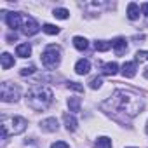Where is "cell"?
Masks as SVG:
<instances>
[{
	"mask_svg": "<svg viewBox=\"0 0 148 148\" xmlns=\"http://www.w3.org/2000/svg\"><path fill=\"white\" fill-rule=\"evenodd\" d=\"M40 129L45 131V132H56V131H58V120H56L54 117L45 119V120L40 122Z\"/></svg>",
	"mask_w": 148,
	"mask_h": 148,
	"instance_id": "obj_9",
	"label": "cell"
},
{
	"mask_svg": "<svg viewBox=\"0 0 148 148\" xmlns=\"http://www.w3.org/2000/svg\"><path fill=\"white\" fill-rule=\"evenodd\" d=\"M127 18H129L131 21H134V19L139 18V5H138V4L131 2V4L127 5Z\"/></svg>",
	"mask_w": 148,
	"mask_h": 148,
	"instance_id": "obj_13",
	"label": "cell"
},
{
	"mask_svg": "<svg viewBox=\"0 0 148 148\" xmlns=\"http://www.w3.org/2000/svg\"><path fill=\"white\" fill-rule=\"evenodd\" d=\"M59 54H61L59 45H54V44L47 45L45 51L42 52V64H44L47 70L58 68V66H59V61H61V56H59Z\"/></svg>",
	"mask_w": 148,
	"mask_h": 148,
	"instance_id": "obj_4",
	"label": "cell"
},
{
	"mask_svg": "<svg viewBox=\"0 0 148 148\" xmlns=\"http://www.w3.org/2000/svg\"><path fill=\"white\" fill-rule=\"evenodd\" d=\"M68 87L73 89V91H77V92H82L84 91V86H80L79 82H68Z\"/></svg>",
	"mask_w": 148,
	"mask_h": 148,
	"instance_id": "obj_25",
	"label": "cell"
},
{
	"mask_svg": "<svg viewBox=\"0 0 148 148\" xmlns=\"http://www.w3.org/2000/svg\"><path fill=\"white\" fill-rule=\"evenodd\" d=\"M146 134H148V122H146Z\"/></svg>",
	"mask_w": 148,
	"mask_h": 148,
	"instance_id": "obj_31",
	"label": "cell"
},
{
	"mask_svg": "<svg viewBox=\"0 0 148 148\" xmlns=\"http://www.w3.org/2000/svg\"><path fill=\"white\" fill-rule=\"evenodd\" d=\"M141 11H143L145 16H148V4H143V5H141Z\"/></svg>",
	"mask_w": 148,
	"mask_h": 148,
	"instance_id": "obj_29",
	"label": "cell"
},
{
	"mask_svg": "<svg viewBox=\"0 0 148 148\" xmlns=\"http://www.w3.org/2000/svg\"><path fill=\"white\" fill-rule=\"evenodd\" d=\"M122 75L127 77V79H132V77L136 75V63H134V61L124 63V66H122Z\"/></svg>",
	"mask_w": 148,
	"mask_h": 148,
	"instance_id": "obj_11",
	"label": "cell"
},
{
	"mask_svg": "<svg viewBox=\"0 0 148 148\" xmlns=\"http://www.w3.org/2000/svg\"><path fill=\"white\" fill-rule=\"evenodd\" d=\"M136 61H148V51H138L136 52Z\"/></svg>",
	"mask_w": 148,
	"mask_h": 148,
	"instance_id": "obj_24",
	"label": "cell"
},
{
	"mask_svg": "<svg viewBox=\"0 0 148 148\" xmlns=\"http://www.w3.org/2000/svg\"><path fill=\"white\" fill-rule=\"evenodd\" d=\"M19 94H21V89L18 84H12V82H4L2 87H0V96H2V101L5 103H14L19 99Z\"/></svg>",
	"mask_w": 148,
	"mask_h": 148,
	"instance_id": "obj_5",
	"label": "cell"
},
{
	"mask_svg": "<svg viewBox=\"0 0 148 148\" xmlns=\"http://www.w3.org/2000/svg\"><path fill=\"white\" fill-rule=\"evenodd\" d=\"M42 30H44L47 35H58V33H59V28H58V26H54V25H49V23H47V25H44V28H42Z\"/></svg>",
	"mask_w": 148,
	"mask_h": 148,
	"instance_id": "obj_22",
	"label": "cell"
},
{
	"mask_svg": "<svg viewBox=\"0 0 148 148\" xmlns=\"http://www.w3.org/2000/svg\"><path fill=\"white\" fill-rule=\"evenodd\" d=\"M89 70H91L89 59H79V61H77V64H75L77 75H86V73H89Z\"/></svg>",
	"mask_w": 148,
	"mask_h": 148,
	"instance_id": "obj_10",
	"label": "cell"
},
{
	"mask_svg": "<svg viewBox=\"0 0 148 148\" xmlns=\"http://www.w3.org/2000/svg\"><path fill=\"white\" fill-rule=\"evenodd\" d=\"M143 108V101L141 98H138L136 94H131L127 91H115L112 94V98L108 101H105L101 105V110L106 112H113V113H125L127 117H136Z\"/></svg>",
	"mask_w": 148,
	"mask_h": 148,
	"instance_id": "obj_1",
	"label": "cell"
},
{
	"mask_svg": "<svg viewBox=\"0 0 148 148\" xmlns=\"http://www.w3.org/2000/svg\"><path fill=\"white\" fill-rule=\"evenodd\" d=\"M52 16H54V18H58V19H66V18L70 16V12H68L66 9H54Z\"/></svg>",
	"mask_w": 148,
	"mask_h": 148,
	"instance_id": "obj_21",
	"label": "cell"
},
{
	"mask_svg": "<svg viewBox=\"0 0 148 148\" xmlns=\"http://www.w3.org/2000/svg\"><path fill=\"white\" fill-rule=\"evenodd\" d=\"M73 45L79 51H86L87 49V40L84 37H73Z\"/></svg>",
	"mask_w": 148,
	"mask_h": 148,
	"instance_id": "obj_18",
	"label": "cell"
},
{
	"mask_svg": "<svg viewBox=\"0 0 148 148\" xmlns=\"http://www.w3.org/2000/svg\"><path fill=\"white\" fill-rule=\"evenodd\" d=\"M110 47H112V42H106V40H98V42L94 44V49H96V51H101V52L108 51Z\"/></svg>",
	"mask_w": 148,
	"mask_h": 148,
	"instance_id": "obj_20",
	"label": "cell"
},
{
	"mask_svg": "<svg viewBox=\"0 0 148 148\" xmlns=\"http://www.w3.org/2000/svg\"><path fill=\"white\" fill-rule=\"evenodd\" d=\"M33 71H35V66L32 64V66H25V68H23V70H21L19 73H21V75H23V77H26V75H32V73H33Z\"/></svg>",
	"mask_w": 148,
	"mask_h": 148,
	"instance_id": "obj_26",
	"label": "cell"
},
{
	"mask_svg": "<svg viewBox=\"0 0 148 148\" xmlns=\"http://www.w3.org/2000/svg\"><path fill=\"white\" fill-rule=\"evenodd\" d=\"M63 120H64V125H66L68 132H73V131L77 129V120H75V117H73V115L64 113V115H63Z\"/></svg>",
	"mask_w": 148,
	"mask_h": 148,
	"instance_id": "obj_12",
	"label": "cell"
},
{
	"mask_svg": "<svg viewBox=\"0 0 148 148\" xmlns=\"http://www.w3.org/2000/svg\"><path fill=\"white\" fill-rule=\"evenodd\" d=\"M51 148H70V146H68V143H64V141H56V143L51 145Z\"/></svg>",
	"mask_w": 148,
	"mask_h": 148,
	"instance_id": "obj_27",
	"label": "cell"
},
{
	"mask_svg": "<svg viewBox=\"0 0 148 148\" xmlns=\"http://www.w3.org/2000/svg\"><path fill=\"white\" fill-rule=\"evenodd\" d=\"M38 30H40L38 23H37L33 18H30V16H25V23H23V33L30 37V35H35Z\"/></svg>",
	"mask_w": 148,
	"mask_h": 148,
	"instance_id": "obj_7",
	"label": "cell"
},
{
	"mask_svg": "<svg viewBox=\"0 0 148 148\" xmlns=\"http://www.w3.org/2000/svg\"><path fill=\"white\" fill-rule=\"evenodd\" d=\"M51 103H52V91L45 86H33L26 94V105L35 112L45 110Z\"/></svg>",
	"mask_w": 148,
	"mask_h": 148,
	"instance_id": "obj_2",
	"label": "cell"
},
{
	"mask_svg": "<svg viewBox=\"0 0 148 148\" xmlns=\"http://www.w3.org/2000/svg\"><path fill=\"white\" fill-rule=\"evenodd\" d=\"M143 75H145V77L148 79V68H145V73H143Z\"/></svg>",
	"mask_w": 148,
	"mask_h": 148,
	"instance_id": "obj_30",
	"label": "cell"
},
{
	"mask_svg": "<svg viewBox=\"0 0 148 148\" xmlns=\"http://www.w3.org/2000/svg\"><path fill=\"white\" fill-rule=\"evenodd\" d=\"M112 47L115 49V54H117V56H122V54L127 51V42H125V38L117 37L115 40H112Z\"/></svg>",
	"mask_w": 148,
	"mask_h": 148,
	"instance_id": "obj_8",
	"label": "cell"
},
{
	"mask_svg": "<svg viewBox=\"0 0 148 148\" xmlns=\"http://www.w3.org/2000/svg\"><path fill=\"white\" fill-rule=\"evenodd\" d=\"M30 54H32L30 44H19V45L16 47V56H19V58H28Z\"/></svg>",
	"mask_w": 148,
	"mask_h": 148,
	"instance_id": "obj_14",
	"label": "cell"
},
{
	"mask_svg": "<svg viewBox=\"0 0 148 148\" xmlns=\"http://www.w3.org/2000/svg\"><path fill=\"white\" fill-rule=\"evenodd\" d=\"M0 58H2V68H4V70H9L11 66H14V58H12L9 52H4Z\"/></svg>",
	"mask_w": 148,
	"mask_h": 148,
	"instance_id": "obj_15",
	"label": "cell"
},
{
	"mask_svg": "<svg viewBox=\"0 0 148 148\" xmlns=\"http://www.w3.org/2000/svg\"><path fill=\"white\" fill-rule=\"evenodd\" d=\"M117 71H119V64L117 63H106V64H103V73H105V75H115Z\"/></svg>",
	"mask_w": 148,
	"mask_h": 148,
	"instance_id": "obj_16",
	"label": "cell"
},
{
	"mask_svg": "<svg viewBox=\"0 0 148 148\" xmlns=\"http://www.w3.org/2000/svg\"><path fill=\"white\" fill-rule=\"evenodd\" d=\"M101 84H103V80H101L99 77H94V79L89 80V87H91V89H99Z\"/></svg>",
	"mask_w": 148,
	"mask_h": 148,
	"instance_id": "obj_23",
	"label": "cell"
},
{
	"mask_svg": "<svg viewBox=\"0 0 148 148\" xmlns=\"http://www.w3.org/2000/svg\"><path fill=\"white\" fill-rule=\"evenodd\" d=\"M16 38H18V35H16V32H14V33H9V35H7V40H9V42H14Z\"/></svg>",
	"mask_w": 148,
	"mask_h": 148,
	"instance_id": "obj_28",
	"label": "cell"
},
{
	"mask_svg": "<svg viewBox=\"0 0 148 148\" xmlns=\"http://www.w3.org/2000/svg\"><path fill=\"white\" fill-rule=\"evenodd\" d=\"M28 125V120L23 117H4L2 119V139H5L7 136H16L25 132Z\"/></svg>",
	"mask_w": 148,
	"mask_h": 148,
	"instance_id": "obj_3",
	"label": "cell"
},
{
	"mask_svg": "<svg viewBox=\"0 0 148 148\" xmlns=\"http://www.w3.org/2000/svg\"><path fill=\"white\" fill-rule=\"evenodd\" d=\"M94 146L96 148H112V139L106 138V136H101V138H98V141L94 143Z\"/></svg>",
	"mask_w": 148,
	"mask_h": 148,
	"instance_id": "obj_17",
	"label": "cell"
},
{
	"mask_svg": "<svg viewBox=\"0 0 148 148\" xmlns=\"http://www.w3.org/2000/svg\"><path fill=\"white\" fill-rule=\"evenodd\" d=\"M4 14V18H5V23L9 25V28H12V30H16V28H21L23 26V23H25V18L19 14V12H2Z\"/></svg>",
	"mask_w": 148,
	"mask_h": 148,
	"instance_id": "obj_6",
	"label": "cell"
},
{
	"mask_svg": "<svg viewBox=\"0 0 148 148\" xmlns=\"http://www.w3.org/2000/svg\"><path fill=\"white\" fill-rule=\"evenodd\" d=\"M68 106H70V112H80V98H70Z\"/></svg>",
	"mask_w": 148,
	"mask_h": 148,
	"instance_id": "obj_19",
	"label": "cell"
}]
</instances>
